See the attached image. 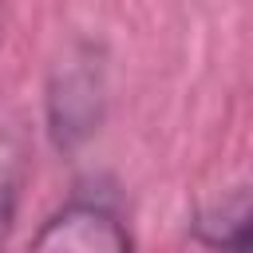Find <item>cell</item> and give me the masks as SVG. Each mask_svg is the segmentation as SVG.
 <instances>
[{"instance_id":"obj_1","label":"cell","mask_w":253,"mask_h":253,"mask_svg":"<svg viewBox=\"0 0 253 253\" xmlns=\"http://www.w3.org/2000/svg\"><path fill=\"white\" fill-rule=\"evenodd\" d=\"M28 253H134V249L126 225L111 206L79 198L40 225Z\"/></svg>"},{"instance_id":"obj_2","label":"cell","mask_w":253,"mask_h":253,"mask_svg":"<svg viewBox=\"0 0 253 253\" xmlns=\"http://www.w3.org/2000/svg\"><path fill=\"white\" fill-rule=\"evenodd\" d=\"M99 119V75L91 67H67L51 87V130L59 142H75L91 134Z\"/></svg>"},{"instance_id":"obj_3","label":"cell","mask_w":253,"mask_h":253,"mask_svg":"<svg viewBox=\"0 0 253 253\" xmlns=\"http://www.w3.org/2000/svg\"><path fill=\"white\" fill-rule=\"evenodd\" d=\"M194 233L213 253H249V194L237 186L229 198L206 206L194 221Z\"/></svg>"},{"instance_id":"obj_4","label":"cell","mask_w":253,"mask_h":253,"mask_svg":"<svg viewBox=\"0 0 253 253\" xmlns=\"http://www.w3.org/2000/svg\"><path fill=\"white\" fill-rule=\"evenodd\" d=\"M20 182H24V146L8 123H0V249L8 241V229L16 221L20 206Z\"/></svg>"}]
</instances>
